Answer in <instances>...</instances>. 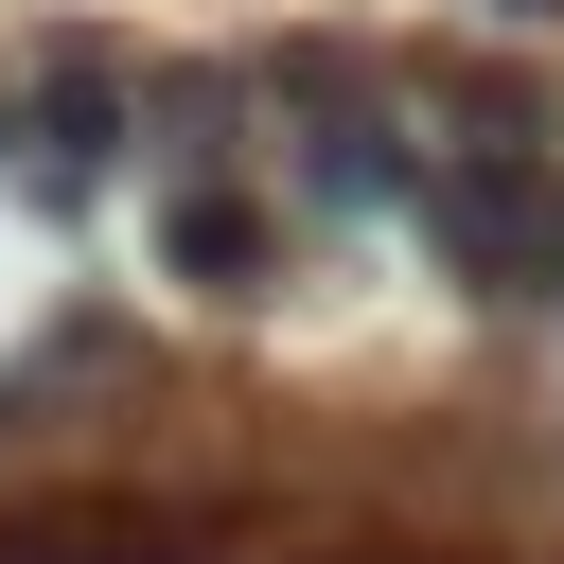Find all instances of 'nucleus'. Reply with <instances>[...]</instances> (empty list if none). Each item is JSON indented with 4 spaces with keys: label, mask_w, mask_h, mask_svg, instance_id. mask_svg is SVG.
<instances>
[{
    "label": "nucleus",
    "mask_w": 564,
    "mask_h": 564,
    "mask_svg": "<svg viewBox=\"0 0 564 564\" xmlns=\"http://www.w3.org/2000/svg\"><path fill=\"white\" fill-rule=\"evenodd\" d=\"M423 229H441V264H458L476 300L564 317V159H546V141H458V159H423Z\"/></svg>",
    "instance_id": "f257e3e1"
},
{
    "label": "nucleus",
    "mask_w": 564,
    "mask_h": 564,
    "mask_svg": "<svg viewBox=\"0 0 564 564\" xmlns=\"http://www.w3.org/2000/svg\"><path fill=\"white\" fill-rule=\"evenodd\" d=\"M264 88L300 106V194H317V212H423V141H405V88H388L370 53L282 35Z\"/></svg>",
    "instance_id": "f03ea898"
},
{
    "label": "nucleus",
    "mask_w": 564,
    "mask_h": 564,
    "mask_svg": "<svg viewBox=\"0 0 564 564\" xmlns=\"http://www.w3.org/2000/svg\"><path fill=\"white\" fill-rule=\"evenodd\" d=\"M159 264H176L194 300H282V212H264L247 176H176V212H159Z\"/></svg>",
    "instance_id": "7ed1b4c3"
},
{
    "label": "nucleus",
    "mask_w": 564,
    "mask_h": 564,
    "mask_svg": "<svg viewBox=\"0 0 564 564\" xmlns=\"http://www.w3.org/2000/svg\"><path fill=\"white\" fill-rule=\"evenodd\" d=\"M476 18H564V0H476Z\"/></svg>",
    "instance_id": "20e7f679"
}]
</instances>
